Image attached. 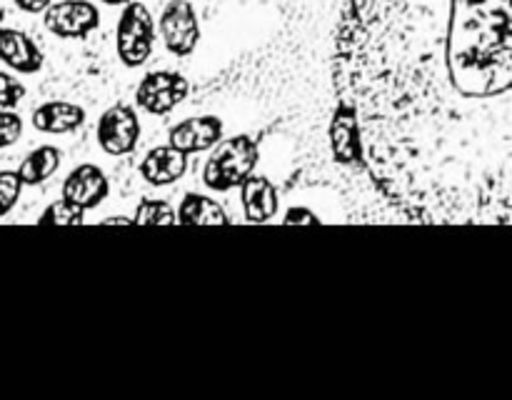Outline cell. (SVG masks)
Listing matches in <instances>:
<instances>
[{"instance_id":"obj_19","label":"cell","mask_w":512,"mask_h":400,"mask_svg":"<svg viewBox=\"0 0 512 400\" xmlns=\"http://www.w3.org/2000/svg\"><path fill=\"white\" fill-rule=\"evenodd\" d=\"M23 185L25 183L18 170H3L0 173V218L15 208V203L20 200V193H23Z\"/></svg>"},{"instance_id":"obj_14","label":"cell","mask_w":512,"mask_h":400,"mask_svg":"<svg viewBox=\"0 0 512 400\" xmlns=\"http://www.w3.org/2000/svg\"><path fill=\"white\" fill-rule=\"evenodd\" d=\"M240 200L250 223H265L278 213V188L263 175H250L240 185Z\"/></svg>"},{"instance_id":"obj_12","label":"cell","mask_w":512,"mask_h":400,"mask_svg":"<svg viewBox=\"0 0 512 400\" xmlns=\"http://www.w3.org/2000/svg\"><path fill=\"white\" fill-rule=\"evenodd\" d=\"M30 123L40 133L65 135L73 133L85 123V110L75 103H65V100H50V103L38 105L33 110Z\"/></svg>"},{"instance_id":"obj_22","label":"cell","mask_w":512,"mask_h":400,"mask_svg":"<svg viewBox=\"0 0 512 400\" xmlns=\"http://www.w3.org/2000/svg\"><path fill=\"white\" fill-rule=\"evenodd\" d=\"M285 223H303V225H313L320 223L318 215L308 208H290L288 215H285Z\"/></svg>"},{"instance_id":"obj_6","label":"cell","mask_w":512,"mask_h":400,"mask_svg":"<svg viewBox=\"0 0 512 400\" xmlns=\"http://www.w3.org/2000/svg\"><path fill=\"white\" fill-rule=\"evenodd\" d=\"M140 120L128 103H118L103 113L98 123V143L105 153L125 155L138 145Z\"/></svg>"},{"instance_id":"obj_18","label":"cell","mask_w":512,"mask_h":400,"mask_svg":"<svg viewBox=\"0 0 512 400\" xmlns=\"http://www.w3.org/2000/svg\"><path fill=\"white\" fill-rule=\"evenodd\" d=\"M85 220V208L70 203V200L60 198L55 203H50V208L45 210L40 223H53V225H80Z\"/></svg>"},{"instance_id":"obj_20","label":"cell","mask_w":512,"mask_h":400,"mask_svg":"<svg viewBox=\"0 0 512 400\" xmlns=\"http://www.w3.org/2000/svg\"><path fill=\"white\" fill-rule=\"evenodd\" d=\"M25 88L13 78V75L0 70V110H13L23 100Z\"/></svg>"},{"instance_id":"obj_21","label":"cell","mask_w":512,"mask_h":400,"mask_svg":"<svg viewBox=\"0 0 512 400\" xmlns=\"http://www.w3.org/2000/svg\"><path fill=\"white\" fill-rule=\"evenodd\" d=\"M20 135H23V120H20V115L10 113V110H0V148H8V145L18 143Z\"/></svg>"},{"instance_id":"obj_15","label":"cell","mask_w":512,"mask_h":400,"mask_svg":"<svg viewBox=\"0 0 512 400\" xmlns=\"http://www.w3.org/2000/svg\"><path fill=\"white\" fill-rule=\"evenodd\" d=\"M60 163H63V153H60L55 145H40V148L30 150V153L25 155L18 173L25 185H40L58 173Z\"/></svg>"},{"instance_id":"obj_2","label":"cell","mask_w":512,"mask_h":400,"mask_svg":"<svg viewBox=\"0 0 512 400\" xmlns=\"http://www.w3.org/2000/svg\"><path fill=\"white\" fill-rule=\"evenodd\" d=\"M258 158V145L248 135H235V138L223 140L205 163L203 183L213 190L238 188L253 175Z\"/></svg>"},{"instance_id":"obj_10","label":"cell","mask_w":512,"mask_h":400,"mask_svg":"<svg viewBox=\"0 0 512 400\" xmlns=\"http://www.w3.org/2000/svg\"><path fill=\"white\" fill-rule=\"evenodd\" d=\"M0 60L18 73H38L43 68V53L28 33L15 28H0Z\"/></svg>"},{"instance_id":"obj_8","label":"cell","mask_w":512,"mask_h":400,"mask_svg":"<svg viewBox=\"0 0 512 400\" xmlns=\"http://www.w3.org/2000/svg\"><path fill=\"white\" fill-rule=\"evenodd\" d=\"M330 145L338 163L355 165L363 160V138H360L358 115L348 103H340L330 123Z\"/></svg>"},{"instance_id":"obj_13","label":"cell","mask_w":512,"mask_h":400,"mask_svg":"<svg viewBox=\"0 0 512 400\" xmlns=\"http://www.w3.org/2000/svg\"><path fill=\"white\" fill-rule=\"evenodd\" d=\"M188 170V153L178 150L175 145H163V148H153L145 160L140 163V175L148 180L150 185H170Z\"/></svg>"},{"instance_id":"obj_9","label":"cell","mask_w":512,"mask_h":400,"mask_svg":"<svg viewBox=\"0 0 512 400\" xmlns=\"http://www.w3.org/2000/svg\"><path fill=\"white\" fill-rule=\"evenodd\" d=\"M105 195H108V178L98 165H78L63 183V198L85 210L103 203Z\"/></svg>"},{"instance_id":"obj_16","label":"cell","mask_w":512,"mask_h":400,"mask_svg":"<svg viewBox=\"0 0 512 400\" xmlns=\"http://www.w3.org/2000/svg\"><path fill=\"white\" fill-rule=\"evenodd\" d=\"M178 220L183 225H225L228 223V213L213 198L188 193L178 208Z\"/></svg>"},{"instance_id":"obj_5","label":"cell","mask_w":512,"mask_h":400,"mask_svg":"<svg viewBox=\"0 0 512 400\" xmlns=\"http://www.w3.org/2000/svg\"><path fill=\"white\" fill-rule=\"evenodd\" d=\"M160 35L170 53L190 55L200 40L198 13L188 0H170L160 15Z\"/></svg>"},{"instance_id":"obj_3","label":"cell","mask_w":512,"mask_h":400,"mask_svg":"<svg viewBox=\"0 0 512 400\" xmlns=\"http://www.w3.org/2000/svg\"><path fill=\"white\" fill-rule=\"evenodd\" d=\"M153 15L143 3H128L118 20V55L128 68H138L153 53Z\"/></svg>"},{"instance_id":"obj_17","label":"cell","mask_w":512,"mask_h":400,"mask_svg":"<svg viewBox=\"0 0 512 400\" xmlns=\"http://www.w3.org/2000/svg\"><path fill=\"white\" fill-rule=\"evenodd\" d=\"M133 220L138 225H173L175 210L165 200H143L135 210Z\"/></svg>"},{"instance_id":"obj_25","label":"cell","mask_w":512,"mask_h":400,"mask_svg":"<svg viewBox=\"0 0 512 400\" xmlns=\"http://www.w3.org/2000/svg\"><path fill=\"white\" fill-rule=\"evenodd\" d=\"M105 5H123V3H128V0H103Z\"/></svg>"},{"instance_id":"obj_4","label":"cell","mask_w":512,"mask_h":400,"mask_svg":"<svg viewBox=\"0 0 512 400\" xmlns=\"http://www.w3.org/2000/svg\"><path fill=\"white\" fill-rule=\"evenodd\" d=\"M190 93V83L180 73H170V70H158L140 80L138 90H135V103L143 110L153 115H165L183 103Z\"/></svg>"},{"instance_id":"obj_24","label":"cell","mask_w":512,"mask_h":400,"mask_svg":"<svg viewBox=\"0 0 512 400\" xmlns=\"http://www.w3.org/2000/svg\"><path fill=\"white\" fill-rule=\"evenodd\" d=\"M130 218H125V215H118V218H108L105 220V225H128Z\"/></svg>"},{"instance_id":"obj_23","label":"cell","mask_w":512,"mask_h":400,"mask_svg":"<svg viewBox=\"0 0 512 400\" xmlns=\"http://www.w3.org/2000/svg\"><path fill=\"white\" fill-rule=\"evenodd\" d=\"M15 5L25 13H43L50 8V0H15Z\"/></svg>"},{"instance_id":"obj_1","label":"cell","mask_w":512,"mask_h":400,"mask_svg":"<svg viewBox=\"0 0 512 400\" xmlns=\"http://www.w3.org/2000/svg\"><path fill=\"white\" fill-rule=\"evenodd\" d=\"M335 90L400 213L512 225V0H348Z\"/></svg>"},{"instance_id":"obj_7","label":"cell","mask_w":512,"mask_h":400,"mask_svg":"<svg viewBox=\"0 0 512 400\" xmlns=\"http://www.w3.org/2000/svg\"><path fill=\"white\" fill-rule=\"evenodd\" d=\"M100 25V13L88 0H63L45 10V28L58 38H85Z\"/></svg>"},{"instance_id":"obj_11","label":"cell","mask_w":512,"mask_h":400,"mask_svg":"<svg viewBox=\"0 0 512 400\" xmlns=\"http://www.w3.org/2000/svg\"><path fill=\"white\" fill-rule=\"evenodd\" d=\"M220 138H223V123L213 115L183 120L170 130V145L188 155L213 148L215 143H220Z\"/></svg>"}]
</instances>
